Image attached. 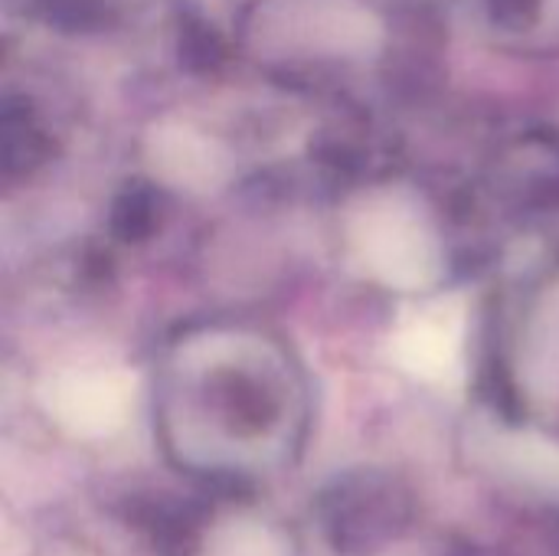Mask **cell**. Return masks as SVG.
Here are the masks:
<instances>
[{"label":"cell","mask_w":559,"mask_h":556,"mask_svg":"<svg viewBox=\"0 0 559 556\" xmlns=\"http://www.w3.org/2000/svg\"><path fill=\"white\" fill-rule=\"evenodd\" d=\"M157 439L187 482L219 495L262 492L305 452V380L275 344H183L157 383Z\"/></svg>","instance_id":"6da1fadb"},{"label":"cell","mask_w":559,"mask_h":556,"mask_svg":"<svg viewBox=\"0 0 559 556\" xmlns=\"http://www.w3.org/2000/svg\"><path fill=\"white\" fill-rule=\"evenodd\" d=\"M52 157L49 134L36 125L29 102L7 98L0 111V167L7 180L26 177Z\"/></svg>","instance_id":"7a4b0ae2"},{"label":"cell","mask_w":559,"mask_h":556,"mask_svg":"<svg viewBox=\"0 0 559 556\" xmlns=\"http://www.w3.org/2000/svg\"><path fill=\"white\" fill-rule=\"evenodd\" d=\"M26 7L62 33H98L115 20L108 0H29Z\"/></svg>","instance_id":"3957f363"},{"label":"cell","mask_w":559,"mask_h":556,"mask_svg":"<svg viewBox=\"0 0 559 556\" xmlns=\"http://www.w3.org/2000/svg\"><path fill=\"white\" fill-rule=\"evenodd\" d=\"M111 233L121 242H141L157 226V197L144 184H128L111 203Z\"/></svg>","instance_id":"277c9868"},{"label":"cell","mask_w":559,"mask_h":556,"mask_svg":"<svg viewBox=\"0 0 559 556\" xmlns=\"http://www.w3.org/2000/svg\"><path fill=\"white\" fill-rule=\"evenodd\" d=\"M478 13L488 29L508 39H524L537 36L547 23V0H478Z\"/></svg>","instance_id":"5b68a950"},{"label":"cell","mask_w":559,"mask_h":556,"mask_svg":"<svg viewBox=\"0 0 559 556\" xmlns=\"http://www.w3.org/2000/svg\"><path fill=\"white\" fill-rule=\"evenodd\" d=\"M180 62L193 72H213L223 59H226V43L216 33L213 23L200 20V16H187L180 26Z\"/></svg>","instance_id":"8992f818"}]
</instances>
